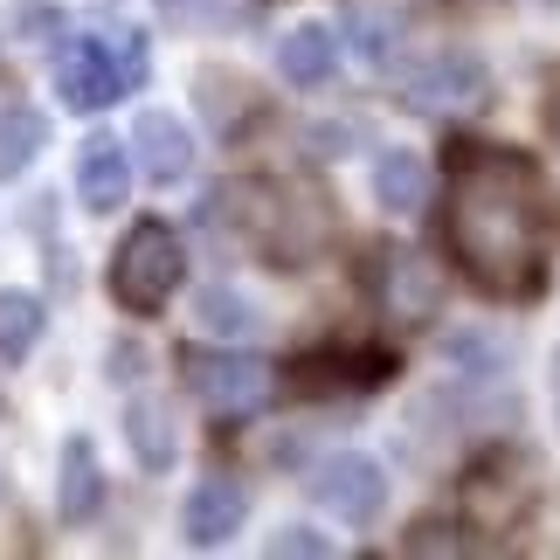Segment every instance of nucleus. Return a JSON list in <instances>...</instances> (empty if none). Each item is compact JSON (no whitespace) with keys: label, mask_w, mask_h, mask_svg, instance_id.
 Listing matches in <instances>:
<instances>
[{"label":"nucleus","mask_w":560,"mask_h":560,"mask_svg":"<svg viewBox=\"0 0 560 560\" xmlns=\"http://www.w3.org/2000/svg\"><path fill=\"white\" fill-rule=\"evenodd\" d=\"M526 505H533V464L526 457H491V464L470 470L464 512H470L478 533H512L526 520Z\"/></svg>","instance_id":"423d86ee"},{"label":"nucleus","mask_w":560,"mask_h":560,"mask_svg":"<svg viewBox=\"0 0 560 560\" xmlns=\"http://www.w3.org/2000/svg\"><path fill=\"white\" fill-rule=\"evenodd\" d=\"M381 298H387L395 318H422V312L443 305V270L422 264L416 249H387V291Z\"/></svg>","instance_id":"f8f14e48"},{"label":"nucleus","mask_w":560,"mask_h":560,"mask_svg":"<svg viewBox=\"0 0 560 560\" xmlns=\"http://www.w3.org/2000/svg\"><path fill=\"white\" fill-rule=\"evenodd\" d=\"M56 91L70 112H104V104H118L125 97V77H118V56H112V42L104 35H83L62 49L56 62Z\"/></svg>","instance_id":"0eeeda50"},{"label":"nucleus","mask_w":560,"mask_h":560,"mask_svg":"<svg viewBox=\"0 0 560 560\" xmlns=\"http://www.w3.org/2000/svg\"><path fill=\"white\" fill-rule=\"evenodd\" d=\"M139 374V347H112V381H132Z\"/></svg>","instance_id":"393cba45"},{"label":"nucleus","mask_w":560,"mask_h":560,"mask_svg":"<svg viewBox=\"0 0 560 560\" xmlns=\"http://www.w3.org/2000/svg\"><path fill=\"white\" fill-rule=\"evenodd\" d=\"M450 249L491 298L540 291V174L526 153L478 145L450 174Z\"/></svg>","instance_id":"f257e3e1"},{"label":"nucleus","mask_w":560,"mask_h":560,"mask_svg":"<svg viewBox=\"0 0 560 560\" xmlns=\"http://www.w3.org/2000/svg\"><path fill=\"white\" fill-rule=\"evenodd\" d=\"M553 139H560V118H553Z\"/></svg>","instance_id":"bb28decb"},{"label":"nucleus","mask_w":560,"mask_h":560,"mask_svg":"<svg viewBox=\"0 0 560 560\" xmlns=\"http://www.w3.org/2000/svg\"><path fill=\"white\" fill-rule=\"evenodd\" d=\"M277 70H284L291 91H318V83H332L339 70V35L326 21H298V28L277 42Z\"/></svg>","instance_id":"9b49d317"},{"label":"nucleus","mask_w":560,"mask_h":560,"mask_svg":"<svg viewBox=\"0 0 560 560\" xmlns=\"http://www.w3.org/2000/svg\"><path fill=\"white\" fill-rule=\"evenodd\" d=\"M77 194L91 214H118L125 194H132V153H125V139L112 132H91L77 153Z\"/></svg>","instance_id":"1a4fd4ad"},{"label":"nucleus","mask_w":560,"mask_h":560,"mask_svg":"<svg viewBox=\"0 0 560 560\" xmlns=\"http://www.w3.org/2000/svg\"><path fill=\"white\" fill-rule=\"evenodd\" d=\"M132 166L153 187H180L194 174V132L174 112H139L132 118Z\"/></svg>","instance_id":"6e6552de"},{"label":"nucleus","mask_w":560,"mask_h":560,"mask_svg":"<svg viewBox=\"0 0 560 560\" xmlns=\"http://www.w3.org/2000/svg\"><path fill=\"white\" fill-rule=\"evenodd\" d=\"M187 387L214 416H256V408L270 401L277 374L256 353H187Z\"/></svg>","instance_id":"20e7f679"},{"label":"nucleus","mask_w":560,"mask_h":560,"mask_svg":"<svg viewBox=\"0 0 560 560\" xmlns=\"http://www.w3.org/2000/svg\"><path fill=\"white\" fill-rule=\"evenodd\" d=\"M374 194H381L387 214H416L422 194H429L422 153H408V145H387V153H374Z\"/></svg>","instance_id":"2eb2a0df"},{"label":"nucleus","mask_w":560,"mask_h":560,"mask_svg":"<svg viewBox=\"0 0 560 560\" xmlns=\"http://www.w3.org/2000/svg\"><path fill=\"white\" fill-rule=\"evenodd\" d=\"M243 512H249V499H243V485H235V478H201V485L187 491V505H180L187 547L235 540V533H243Z\"/></svg>","instance_id":"9d476101"},{"label":"nucleus","mask_w":560,"mask_h":560,"mask_svg":"<svg viewBox=\"0 0 560 560\" xmlns=\"http://www.w3.org/2000/svg\"><path fill=\"white\" fill-rule=\"evenodd\" d=\"M180 277H187V256H180V235L166 222H139L112 256V298L139 318L166 312V298L180 291Z\"/></svg>","instance_id":"f03ea898"},{"label":"nucleus","mask_w":560,"mask_h":560,"mask_svg":"<svg viewBox=\"0 0 560 560\" xmlns=\"http://www.w3.org/2000/svg\"><path fill=\"white\" fill-rule=\"evenodd\" d=\"M56 14H62L56 0H28V8H14V21H8V28H14L21 42H42V35L56 28Z\"/></svg>","instance_id":"5701e85b"},{"label":"nucleus","mask_w":560,"mask_h":560,"mask_svg":"<svg viewBox=\"0 0 560 560\" xmlns=\"http://www.w3.org/2000/svg\"><path fill=\"white\" fill-rule=\"evenodd\" d=\"M125 443H132V457H139L145 470H174V457H180L174 408H166L160 395H139L132 408H125Z\"/></svg>","instance_id":"ddd939ff"},{"label":"nucleus","mask_w":560,"mask_h":560,"mask_svg":"<svg viewBox=\"0 0 560 560\" xmlns=\"http://www.w3.org/2000/svg\"><path fill=\"white\" fill-rule=\"evenodd\" d=\"M305 485H312V499L326 512H339L347 526H374L387 512V470L368 457V450H339V457H326Z\"/></svg>","instance_id":"39448f33"},{"label":"nucleus","mask_w":560,"mask_h":560,"mask_svg":"<svg viewBox=\"0 0 560 560\" xmlns=\"http://www.w3.org/2000/svg\"><path fill=\"white\" fill-rule=\"evenodd\" d=\"M49 312H42L35 291H0V360H28Z\"/></svg>","instance_id":"6ab92c4d"},{"label":"nucleus","mask_w":560,"mask_h":560,"mask_svg":"<svg viewBox=\"0 0 560 560\" xmlns=\"http://www.w3.org/2000/svg\"><path fill=\"white\" fill-rule=\"evenodd\" d=\"M270 553H332V547H326V533H312V526H277Z\"/></svg>","instance_id":"b1692460"},{"label":"nucleus","mask_w":560,"mask_h":560,"mask_svg":"<svg viewBox=\"0 0 560 560\" xmlns=\"http://www.w3.org/2000/svg\"><path fill=\"white\" fill-rule=\"evenodd\" d=\"M42 145H49V118L35 104H8L0 112V180H21L42 160Z\"/></svg>","instance_id":"f3484780"},{"label":"nucleus","mask_w":560,"mask_h":560,"mask_svg":"<svg viewBox=\"0 0 560 560\" xmlns=\"http://www.w3.org/2000/svg\"><path fill=\"white\" fill-rule=\"evenodd\" d=\"M112 56H118L125 91H139V83H145V62H153V56H145V35H139V28H125V35L112 42Z\"/></svg>","instance_id":"4be33fe9"},{"label":"nucleus","mask_w":560,"mask_h":560,"mask_svg":"<svg viewBox=\"0 0 560 560\" xmlns=\"http://www.w3.org/2000/svg\"><path fill=\"white\" fill-rule=\"evenodd\" d=\"M166 21H180V28H222L235 14V0H153Z\"/></svg>","instance_id":"412c9836"},{"label":"nucleus","mask_w":560,"mask_h":560,"mask_svg":"<svg viewBox=\"0 0 560 560\" xmlns=\"http://www.w3.org/2000/svg\"><path fill=\"white\" fill-rule=\"evenodd\" d=\"M347 35H353V49H360L368 70H387L395 49H401V14L387 8V0H353V8H347Z\"/></svg>","instance_id":"dca6fc26"},{"label":"nucleus","mask_w":560,"mask_h":560,"mask_svg":"<svg viewBox=\"0 0 560 560\" xmlns=\"http://www.w3.org/2000/svg\"><path fill=\"white\" fill-rule=\"evenodd\" d=\"M443 353L457 360L464 374H499V360H505V339H499V332H478V326H464V332H450V339H443Z\"/></svg>","instance_id":"aec40b11"},{"label":"nucleus","mask_w":560,"mask_h":560,"mask_svg":"<svg viewBox=\"0 0 560 560\" xmlns=\"http://www.w3.org/2000/svg\"><path fill=\"white\" fill-rule=\"evenodd\" d=\"M194 326H201V332H214V339H256V332H264V312H256L243 291H229V284H208L201 298H194Z\"/></svg>","instance_id":"a211bd4d"},{"label":"nucleus","mask_w":560,"mask_h":560,"mask_svg":"<svg viewBox=\"0 0 560 560\" xmlns=\"http://www.w3.org/2000/svg\"><path fill=\"white\" fill-rule=\"evenodd\" d=\"M56 505H62V520L83 526L91 512L104 505V470H97V450L91 436H70L62 443V485H56Z\"/></svg>","instance_id":"4468645a"},{"label":"nucleus","mask_w":560,"mask_h":560,"mask_svg":"<svg viewBox=\"0 0 560 560\" xmlns=\"http://www.w3.org/2000/svg\"><path fill=\"white\" fill-rule=\"evenodd\" d=\"M553 422H560V353H553Z\"/></svg>","instance_id":"a878e982"},{"label":"nucleus","mask_w":560,"mask_h":560,"mask_svg":"<svg viewBox=\"0 0 560 560\" xmlns=\"http://www.w3.org/2000/svg\"><path fill=\"white\" fill-rule=\"evenodd\" d=\"M485 91H491V77H485V62L470 56V49H429L416 70L401 77V97L416 104V112H429V118L478 112Z\"/></svg>","instance_id":"7ed1b4c3"}]
</instances>
